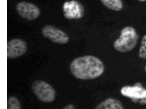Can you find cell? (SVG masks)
Segmentation results:
<instances>
[{
	"label": "cell",
	"instance_id": "1",
	"mask_svg": "<svg viewBox=\"0 0 146 109\" xmlns=\"http://www.w3.org/2000/svg\"><path fill=\"white\" fill-rule=\"evenodd\" d=\"M72 74L81 80L96 79L104 72L105 67L99 58L92 56H85L76 58L70 66Z\"/></svg>",
	"mask_w": 146,
	"mask_h": 109
},
{
	"label": "cell",
	"instance_id": "2",
	"mask_svg": "<svg viewBox=\"0 0 146 109\" xmlns=\"http://www.w3.org/2000/svg\"><path fill=\"white\" fill-rule=\"evenodd\" d=\"M138 38L137 33L133 27H125L121 30L119 37L115 41L114 47L119 52H128L136 46Z\"/></svg>",
	"mask_w": 146,
	"mask_h": 109
},
{
	"label": "cell",
	"instance_id": "3",
	"mask_svg": "<svg viewBox=\"0 0 146 109\" xmlns=\"http://www.w3.org/2000/svg\"><path fill=\"white\" fill-rule=\"evenodd\" d=\"M32 90L35 95L41 102L49 103L53 102L56 92L50 84L42 80H37L32 84Z\"/></svg>",
	"mask_w": 146,
	"mask_h": 109
},
{
	"label": "cell",
	"instance_id": "4",
	"mask_svg": "<svg viewBox=\"0 0 146 109\" xmlns=\"http://www.w3.org/2000/svg\"><path fill=\"white\" fill-rule=\"evenodd\" d=\"M120 93L122 95L130 98L135 103L146 105V89L140 83H137L132 86L126 85L122 87Z\"/></svg>",
	"mask_w": 146,
	"mask_h": 109
},
{
	"label": "cell",
	"instance_id": "5",
	"mask_svg": "<svg viewBox=\"0 0 146 109\" xmlns=\"http://www.w3.org/2000/svg\"><path fill=\"white\" fill-rule=\"evenodd\" d=\"M42 33L44 37L54 43L65 44L69 41V37L67 33L52 26L48 25L44 26L42 30Z\"/></svg>",
	"mask_w": 146,
	"mask_h": 109
},
{
	"label": "cell",
	"instance_id": "6",
	"mask_svg": "<svg viewBox=\"0 0 146 109\" xmlns=\"http://www.w3.org/2000/svg\"><path fill=\"white\" fill-rule=\"evenodd\" d=\"M16 10L19 15L27 20H36L40 16V9L36 5L31 3L21 2L16 6Z\"/></svg>",
	"mask_w": 146,
	"mask_h": 109
},
{
	"label": "cell",
	"instance_id": "7",
	"mask_svg": "<svg viewBox=\"0 0 146 109\" xmlns=\"http://www.w3.org/2000/svg\"><path fill=\"white\" fill-rule=\"evenodd\" d=\"M64 16L68 19H78L84 15V8L80 2L76 1H67L64 3Z\"/></svg>",
	"mask_w": 146,
	"mask_h": 109
},
{
	"label": "cell",
	"instance_id": "8",
	"mask_svg": "<svg viewBox=\"0 0 146 109\" xmlns=\"http://www.w3.org/2000/svg\"><path fill=\"white\" fill-rule=\"evenodd\" d=\"M7 58L13 59L22 56L26 53L27 44L22 39H13L7 43Z\"/></svg>",
	"mask_w": 146,
	"mask_h": 109
},
{
	"label": "cell",
	"instance_id": "9",
	"mask_svg": "<svg viewBox=\"0 0 146 109\" xmlns=\"http://www.w3.org/2000/svg\"><path fill=\"white\" fill-rule=\"evenodd\" d=\"M95 109H125V108L119 100L113 98H108L100 102Z\"/></svg>",
	"mask_w": 146,
	"mask_h": 109
},
{
	"label": "cell",
	"instance_id": "10",
	"mask_svg": "<svg viewBox=\"0 0 146 109\" xmlns=\"http://www.w3.org/2000/svg\"><path fill=\"white\" fill-rule=\"evenodd\" d=\"M101 1L107 8L113 11H118L123 9V3L120 0H102Z\"/></svg>",
	"mask_w": 146,
	"mask_h": 109
},
{
	"label": "cell",
	"instance_id": "11",
	"mask_svg": "<svg viewBox=\"0 0 146 109\" xmlns=\"http://www.w3.org/2000/svg\"><path fill=\"white\" fill-rule=\"evenodd\" d=\"M7 109H21L20 102L16 97L11 96L7 100Z\"/></svg>",
	"mask_w": 146,
	"mask_h": 109
},
{
	"label": "cell",
	"instance_id": "12",
	"mask_svg": "<svg viewBox=\"0 0 146 109\" xmlns=\"http://www.w3.org/2000/svg\"><path fill=\"white\" fill-rule=\"evenodd\" d=\"M139 56L142 59H146V34L143 36L142 40L139 50Z\"/></svg>",
	"mask_w": 146,
	"mask_h": 109
},
{
	"label": "cell",
	"instance_id": "13",
	"mask_svg": "<svg viewBox=\"0 0 146 109\" xmlns=\"http://www.w3.org/2000/svg\"><path fill=\"white\" fill-rule=\"evenodd\" d=\"M63 109H76L74 105L72 104H69L66 105L64 107Z\"/></svg>",
	"mask_w": 146,
	"mask_h": 109
},
{
	"label": "cell",
	"instance_id": "14",
	"mask_svg": "<svg viewBox=\"0 0 146 109\" xmlns=\"http://www.w3.org/2000/svg\"><path fill=\"white\" fill-rule=\"evenodd\" d=\"M140 1V2H145V1Z\"/></svg>",
	"mask_w": 146,
	"mask_h": 109
},
{
	"label": "cell",
	"instance_id": "15",
	"mask_svg": "<svg viewBox=\"0 0 146 109\" xmlns=\"http://www.w3.org/2000/svg\"><path fill=\"white\" fill-rule=\"evenodd\" d=\"M145 72H146V65L145 67Z\"/></svg>",
	"mask_w": 146,
	"mask_h": 109
}]
</instances>
